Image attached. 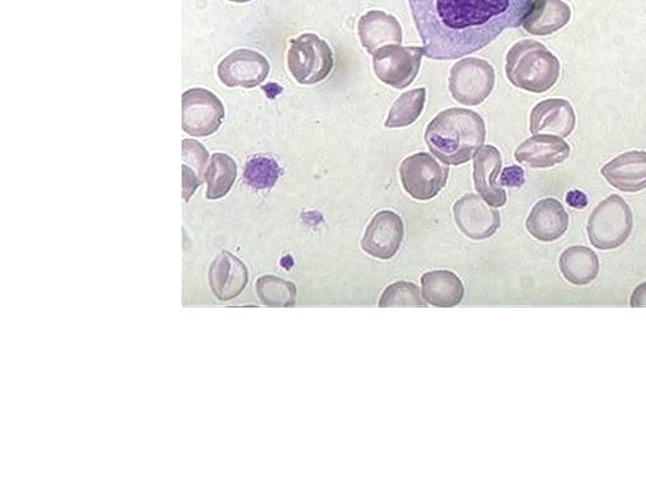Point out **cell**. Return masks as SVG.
<instances>
[{"mask_svg":"<svg viewBox=\"0 0 646 484\" xmlns=\"http://www.w3.org/2000/svg\"><path fill=\"white\" fill-rule=\"evenodd\" d=\"M630 306L633 308L646 307V282L637 285L630 298Z\"/></svg>","mask_w":646,"mask_h":484,"instance_id":"4dcf8cb0","label":"cell"},{"mask_svg":"<svg viewBox=\"0 0 646 484\" xmlns=\"http://www.w3.org/2000/svg\"><path fill=\"white\" fill-rule=\"evenodd\" d=\"M601 175L616 190L636 193L646 188V152H626L603 166Z\"/></svg>","mask_w":646,"mask_h":484,"instance_id":"5bb4252c","label":"cell"},{"mask_svg":"<svg viewBox=\"0 0 646 484\" xmlns=\"http://www.w3.org/2000/svg\"><path fill=\"white\" fill-rule=\"evenodd\" d=\"M419 286L409 282H397L384 291L379 300L380 308L427 307Z\"/></svg>","mask_w":646,"mask_h":484,"instance_id":"83f0119b","label":"cell"},{"mask_svg":"<svg viewBox=\"0 0 646 484\" xmlns=\"http://www.w3.org/2000/svg\"><path fill=\"white\" fill-rule=\"evenodd\" d=\"M183 182L185 201L190 200L196 188L202 184V172L209 160L207 147L201 143L185 139L183 143Z\"/></svg>","mask_w":646,"mask_h":484,"instance_id":"cb8c5ba5","label":"cell"},{"mask_svg":"<svg viewBox=\"0 0 646 484\" xmlns=\"http://www.w3.org/2000/svg\"><path fill=\"white\" fill-rule=\"evenodd\" d=\"M271 71L266 57L251 49H236L219 64V79L228 87L252 88L266 81Z\"/></svg>","mask_w":646,"mask_h":484,"instance_id":"8fae6325","label":"cell"},{"mask_svg":"<svg viewBox=\"0 0 646 484\" xmlns=\"http://www.w3.org/2000/svg\"><path fill=\"white\" fill-rule=\"evenodd\" d=\"M478 194H466L455 203L457 227L472 240H486L501 227V213Z\"/></svg>","mask_w":646,"mask_h":484,"instance_id":"30bf717a","label":"cell"},{"mask_svg":"<svg viewBox=\"0 0 646 484\" xmlns=\"http://www.w3.org/2000/svg\"><path fill=\"white\" fill-rule=\"evenodd\" d=\"M225 119L220 98L207 88H191L183 96V128L192 137L216 133Z\"/></svg>","mask_w":646,"mask_h":484,"instance_id":"9c48e42d","label":"cell"},{"mask_svg":"<svg viewBox=\"0 0 646 484\" xmlns=\"http://www.w3.org/2000/svg\"><path fill=\"white\" fill-rule=\"evenodd\" d=\"M571 146L562 138L536 134L518 146L515 158L530 168H551L568 160Z\"/></svg>","mask_w":646,"mask_h":484,"instance_id":"9a60e30c","label":"cell"},{"mask_svg":"<svg viewBox=\"0 0 646 484\" xmlns=\"http://www.w3.org/2000/svg\"><path fill=\"white\" fill-rule=\"evenodd\" d=\"M560 270L568 283L577 286L588 285L600 273L599 257L586 246H571L561 253Z\"/></svg>","mask_w":646,"mask_h":484,"instance_id":"7402d4cb","label":"cell"},{"mask_svg":"<svg viewBox=\"0 0 646 484\" xmlns=\"http://www.w3.org/2000/svg\"><path fill=\"white\" fill-rule=\"evenodd\" d=\"M566 201L568 206L572 209L583 210L587 208L588 200L584 192L580 191H571L566 197Z\"/></svg>","mask_w":646,"mask_h":484,"instance_id":"f546056e","label":"cell"},{"mask_svg":"<svg viewBox=\"0 0 646 484\" xmlns=\"http://www.w3.org/2000/svg\"><path fill=\"white\" fill-rule=\"evenodd\" d=\"M236 177H238V166L233 158L222 153L212 155L210 167L204 174V180L208 184V199H223L231 192Z\"/></svg>","mask_w":646,"mask_h":484,"instance_id":"603a6c76","label":"cell"},{"mask_svg":"<svg viewBox=\"0 0 646 484\" xmlns=\"http://www.w3.org/2000/svg\"><path fill=\"white\" fill-rule=\"evenodd\" d=\"M494 86L493 66L475 57L457 62L449 75V92L456 102L468 106H477L485 102Z\"/></svg>","mask_w":646,"mask_h":484,"instance_id":"8992f818","label":"cell"},{"mask_svg":"<svg viewBox=\"0 0 646 484\" xmlns=\"http://www.w3.org/2000/svg\"><path fill=\"white\" fill-rule=\"evenodd\" d=\"M526 182L525 170L518 166L505 168L498 185L506 187H521Z\"/></svg>","mask_w":646,"mask_h":484,"instance_id":"f1b7e54d","label":"cell"},{"mask_svg":"<svg viewBox=\"0 0 646 484\" xmlns=\"http://www.w3.org/2000/svg\"><path fill=\"white\" fill-rule=\"evenodd\" d=\"M634 228L632 209L623 197L611 194L591 213L588 220V239L596 249L615 250L623 246Z\"/></svg>","mask_w":646,"mask_h":484,"instance_id":"277c9868","label":"cell"},{"mask_svg":"<svg viewBox=\"0 0 646 484\" xmlns=\"http://www.w3.org/2000/svg\"><path fill=\"white\" fill-rule=\"evenodd\" d=\"M210 285L220 300H231L244 291L248 283V270L233 253L220 252L210 267Z\"/></svg>","mask_w":646,"mask_h":484,"instance_id":"ac0fdd59","label":"cell"},{"mask_svg":"<svg viewBox=\"0 0 646 484\" xmlns=\"http://www.w3.org/2000/svg\"><path fill=\"white\" fill-rule=\"evenodd\" d=\"M424 87L411 90L399 96L391 109L386 121V127L389 129L404 128L412 126L421 117L425 105Z\"/></svg>","mask_w":646,"mask_h":484,"instance_id":"d4e9b609","label":"cell"},{"mask_svg":"<svg viewBox=\"0 0 646 484\" xmlns=\"http://www.w3.org/2000/svg\"><path fill=\"white\" fill-rule=\"evenodd\" d=\"M423 48L389 45L374 55V71L384 84L399 90L412 84L421 69Z\"/></svg>","mask_w":646,"mask_h":484,"instance_id":"ba28073f","label":"cell"},{"mask_svg":"<svg viewBox=\"0 0 646 484\" xmlns=\"http://www.w3.org/2000/svg\"><path fill=\"white\" fill-rule=\"evenodd\" d=\"M526 226L538 241L553 243L567 233L569 215L559 200L544 199L530 211Z\"/></svg>","mask_w":646,"mask_h":484,"instance_id":"2e32d148","label":"cell"},{"mask_svg":"<svg viewBox=\"0 0 646 484\" xmlns=\"http://www.w3.org/2000/svg\"><path fill=\"white\" fill-rule=\"evenodd\" d=\"M571 20V8L563 0H531L521 26L535 36H550Z\"/></svg>","mask_w":646,"mask_h":484,"instance_id":"ffe728a7","label":"cell"},{"mask_svg":"<svg viewBox=\"0 0 646 484\" xmlns=\"http://www.w3.org/2000/svg\"><path fill=\"white\" fill-rule=\"evenodd\" d=\"M424 55L461 59L521 26L531 0H408Z\"/></svg>","mask_w":646,"mask_h":484,"instance_id":"6da1fadb","label":"cell"},{"mask_svg":"<svg viewBox=\"0 0 646 484\" xmlns=\"http://www.w3.org/2000/svg\"><path fill=\"white\" fill-rule=\"evenodd\" d=\"M505 71L514 86L543 94L557 84L561 63L544 45L526 39L510 48Z\"/></svg>","mask_w":646,"mask_h":484,"instance_id":"3957f363","label":"cell"},{"mask_svg":"<svg viewBox=\"0 0 646 484\" xmlns=\"http://www.w3.org/2000/svg\"><path fill=\"white\" fill-rule=\"evenodd\" d=\"M359 37L367 54L375 55L378 49L403 43V31L399 21L383 11H371L359 21Z\"/></svg>","mask_w":646,"mask_h":484,"instance_id":"d6986e66","label":"cell"},{"mask_svg":"<svg viewBox=\"0 0 646 484\" xmlns=\"http://www.w3.org/2000/svg\"><path fill=\"white\" fill-rule=\"evenodd\" d=\"M449 169L432 157L430 153H416L403 161L400 179L404 190L414 200L430 201L443 191Z\"/></svg>","mask_w":646,"mask_h":484,"instance_id":"52a82bcc","label":"cell"},{"mask_svg":"<svg viewBox=\"0 0 646 484\" xmlns=\"http://www.w3.org/2000/svg\"><path fill=\"white\" fill-rule=\"evenodd\" d=\"M257 292L268 307L287 308L296 305L297 288L281 278L266 275L258 279Z\"/></svg>","mask_w":646,"mask_h":484,"instance_id":"484cf974","label":"cell"},{"mask_svg":"<svg viewBox=\"0 0 646 484\" xmlns=\"http://www.w3.org/2000/svg\"><path fill=\"white\" fill-rule=\"evenodd\" d=\"M576 128V114L563 98H548L536 105L530 114V133L547 131L560 138H567Z\"/></svg>","mask_w":646,"mask_h":484,"instance_id":"e0dca14e","label":"cell"},{"mask_svg":"<svg viewBox=\"0 0 646 484\" xmlns=\"http://www.w3.org/2000/svg\"><path fill=\"white\" fill-rule=\"evenodd\" d=\"M502 164V154L493 145L482 146L473 161V180H475L477 190L493 208H503L508 201L504 188L497 184Z\"/></svg>","mask_w":646,"mask_h":484,"instance_id":"4fadbf2b","label":"cell"},{"mask_svg":"<svg viewBox=\"0 0 646 484\" xmlns=\"http://www.w3.org/2000/svg\"><path fill=\"white\" fill-rule=\"evenodd\" d=\"M333 66L331 47L314 33H306L291 40L289 69L299 84H318L329 78Z\"/></svg>","mask_w":646,"mask_h":484,"instance_id":"5b68a950","label":"cell"},{"mask_svg":"<svg viewBox=\"0 0 646 484\" xmlns=\"http://www.w3.org/2000/svg\"><path fill=\"white\" fill-rule=\"evenodd\" d=\"M281 168L278 163L268 157L251 158L244 170V179L248 186L256 188V190H268L275 186L278 178H280Z\"/></svg>","mask_w":646,"mask_h":484,"instance_id":"4316f807","label":"cell"},{"mask_svg":"<svg viewBox=\"0 0 646 484\" xmlns=\"http://www.w3.org/2000/svg\"><path fill=\"white\" fill-rule=\"evenodd\" d=\"M231 2H234V3H248V2H250V0H231Z\"/></svg>","mask_w":646,"mask_h":484,"instance_id":"1f68e13d","label":"cell"},{"mask_svg":"<svg viewBox=\"0 0 646 484\" xmlns=\"http://www.w3.org/2000/svg\"><path fill=\"white\" fill-rule=\"evenodd\" d=\"M485 138V121L480 114L454 108L439 113L431 121L424 141L441 162L460 166L475 157Z\"/></svg>","mask_w":646,"mask_h":484,"instance_id":"7a4b0ae2","label":"cell"},{"mask_svg":"<svg viewBox=\"0 0 646 484\" xmlns=\"http://www.w3.org/2000/svg\"><path fill=\"white\" fill-rule=\"evenodd\" d=\"M404 239V223L402 217L392 211L376 213L366 228L362 248L369 256L389 260L396 257Z\"/></svg>","mask_w":646,"mask_h":484,"instance_id":"7c38bea8","label":"cell"},{"mask_svg":"<svg viewBox=\"0 0 646 484\" xmlns=\"http://www.w3.org/2000/svg\"><path fill=\"white\" fill-rule=\"evenodd\" d=\"M422 294L425 302L438 308L459 306L465 288L461 279L448 270H433L422 279Z\"/></svg>","mask_w":646,"mask_h":484,"instance_id":"44dd1931","label":"cell"}]
</instances>
